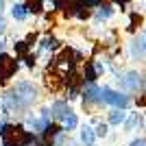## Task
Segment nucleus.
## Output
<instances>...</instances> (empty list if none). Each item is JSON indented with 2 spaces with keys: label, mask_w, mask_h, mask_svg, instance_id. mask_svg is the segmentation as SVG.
Segmentation results:
<instances>
[{
  "label": "nucleus",
  "mask_w": 146,
  "mask_h": 146,
  "mask_svg": "<svg viewBox=\"0 0 146 146\" xmlns=\"http://www.w3.org/2000/svg\"><path fill=\"white\" fill-rule=\"evenodd\" d=\"M118 81H120V85L124 92H129V94H137V92L144 90V76H142V72H137V70H129V72H122L118 74Z\"/></svg>",
  "instance_id": "7ed1b4c3"
},
{
  "label": "nucleus",
  "mask_w": 146,
  "mask_h": 146,
  "mask_svg": "<svg viewBox=\"0 0 146 146\" xmlns=\"http://www.w3.org/2000/svg\"><path fill=\"white\" fill-rule=\"evenodd\" d=\"M129 146H146V140H144V137H137V140H133Z\"/></svg>",
  "instance_id": "2eb2a0df"
},
{
  "label": "nucleus",
  "mask_w": 146,
  "mask_h": 146,
  "mask_svg": "<svg viewBox=\"0 0 146 146\" xmlns=\"http://www.w3.org/2000/svg\"><path fill=\"white\" fill-rule=\"evenodd\" d=\"M94 133H96V137H107V133H109V124H107V122H98L96 129H94Z\"/></svg>",
  "instance_id": "f8f14e48"
},
{
  "label": "nucleus",
  "mask_w": 146,
  "mask_h": 146,
  "mask_svg": "<svg viewBox=\"0 0 146 146\" xmlns=\"http://www.w3.org/2000/svg\"><path fill=\"white\" fill-rule=\"evenodd\" d=\"M50 113H52V118H57V120H63L66 116L72 113V109H70L68 100H55V103L50 105Z\"/></svg>",
  "instance_id": "39448f33"
},
{
  "label": "nucleus",
  "mask_w": 146,
  "mask_h": 146,
  "mask_svg": "<svg viewBox=\"0 0 146 146\" xmlns=\"http://www.w3.org/2000/svg\"><path fill=\"white\" fill-rule=\"evenodd\" d=\"M140 24H142V15L140 13H133V15H131V22H129V29L135 31V29H140Z\"/></svg>",
  "instance_id": "ddd939ff"
},
{
  "label": "nucleus",
  "mask_w": 146,
  "mask_h": 146,
  "mask_svg": "<svg viewBox=\"0 0 146 146\" xmlns=\"http://www.w3.org/2000/svg\"><path fill=\"white\" fill-rule=\"evenodd\" d=\"M11 13H13V18H15V20H24L29 11H26V7H24V5H13Z\"/></svg>",
  "instance_id": "9b49d317"
},
{
  "label": "nucleus",
  "mask_w": 146,
  "mask_h": 146,
  "mask_svg": "<svg viewBox=\"0 0 146 146\" xmlns=\"http://www.w3.org/2000/svg\"><path fill=\"white\" fill-rule=\"evenodd\" d=\"M113 15V5H98V11H96V20H109Z\"/></svg>",
  "instance_id": "6e6552de"
},
{
  "label": "nucleus",
  "mask_w": 146,
  "mask_h": 146,
  "mask_svg": "<svg viewBox=\"0 0 146 146\" xmlns=\"http://www.w3.org/2000/svg\"><path fill=\"white\" fill-rule=\"evenodd\" d=\"M83 105L85 107H96V105H103L100 103V87L96 83H87L83 87Z\"/></svg>",
  "instance_id": "20e7f679"
},
{
  "label": "nucleus",
  "mask_w": 146,
  "mask_h": 146,
  "mask_svg": "<svg viewBox=\"0 0 146 146\" xmlns=\"http://www.w3.org/2000/svg\"><path fill=\"white\" fill-rule=\"evenodd\" d=\"M100 103L111 105L116 109H127L131 105V98L127 96V92H116L111 87H100Z\"/></svg>",
  "instance_id": "f03ea898"
},
{
  "label": "nucleus",
  "mask_w": 146,
  "mask_h": 146,
  "mask_svg": "<svg viewBox=\"0 0 146 146\" xmlns=\"http://www.w3.org/2000/svg\"><path fill=\"white\" fill-rule=\"evenodd\" d=\"M127 109H113L109 113V118H107V124H113V127H120V124H124V120H127Z\"/></svg>",
  "instance_id": "423d86ee"
},
{
  "label": "nucleus",
  "mask_w": 146,
  "mask_h": 146,
  "mask_svg": "<svg viewBox=\"0 0 146 146\" xmlns=\"http://www.w3.org/2000/svg\"><path fill=\"white\" fill-rule=\"evenodd\" d=\"M5 26H7V24H5V20L0 18V33H5Z\"/></svg>",
  "instance_id": "dca6fc26"
},
{
  "label": "nucleus",
  "mask_w": 146,
  "mask_h": 146,
  "mask_svg": "<svg viewBox=\"0 0 146 146\" xmlns=\"http://www.w3.org/2000/svg\"><path fill=\"white\" fill-rule=\"evenodd\" d=\"M111 2H113L116 7H120V9H124V7H129V2H131V0H111Z\"/></svg>",
  "instance_id": "4468645a"
},
{
  "label": "nucleus",
  "mask_w": 146,
  "mask_h": 146,
  "mask_svg": "<svg viewBox=\"0 0 146 146\" xmlns=\"http://www.w3.org/2000/svg\"><path fill=\"white\" fill-rule=\"evenodd\" d=\"M2 7H5V2H2V0H0V11H2Z\"/></svg>",
  "instance_id": "a211bd4d"
},
{
  "label": "nucleus",
  "mask_w": 146,
  "mask_h": 146,
  "mask_svg": "<svg viewBox=\"0 0 146 146\" xmlns=\"http://www.w3.org/2000/svg\"><path fill=\"white\" fill-rule=\"evenodd\" d=\"M140 37H142V39H144V44H146V31H144V33H142Z\"/></svg>",
  "instance_id": "f3484780"
},
{
  "label": "nucleus",
  "mask_w": 146,
  "mask_h": 146,
  "mask_svg": "<svg viewBox=\"0 0 146 146\" xmlns=\"http://www.w3.org/2000/svg\"><path fill=\"white\" fill-rule=\"evenodd\" d=\"M140 124H142L140 113H129L127 120H124V129H127V131H133V129H135V127H140Z\"/></svg>",
  "instance_id": "1a4fd4ad"
},
{
  "label": "nucleus",
  "mask_w": 146,
  "mask_h": 146,
  "mask_svg": "<svg viewBox=\"0 0 146 146\" xmlns=\"http://www.w3.org/2000/svg\"><path fill=\"white\" fill-rule=\"evenodd\" d=\"M83 76H85L87 83H96L98 74H96V70H94V66H92V61H87V63H85V68H83Z\"/></svg>",
  "instance_id": "9d476101"
},
{
  "label": "nucleus",
  "mask_w": 146,
  "mask_h": 146,
  "mask_svg": "<svg viewBox=\"0 0 146 146\" xmlns=\"http://www.w3.org/2000/svg\"><path fill=\"white\" fill-rule=\"evenodd\" d=\"M0 135H2V146H26V144H33L35 137L24 131V129L15 127V124H5L0 127Z\"/></svg>",
  "instance_id": "f257e3e1"
},
{
  "label": "nucleus",
  "mask_w": 146,
  "mask_h": 146,
  "mask_svg": "<svg viewBox=\"0 0 146 146\" xmlns=\"http://www.w3.org/2000/svg\"><path fill=\"white\" fill-rule=\"evenodd\" d=\"M0 50H2V42H0Z\"/></svg>",
  "instance_id": "6ab92c4d"
},
{
  "label": "nucleus",
  "mask_w": 146,
  "mask_h": 146,
  "mask_svg": "<svg viewBox=\"0 0 146 146\" xmlns=\"http://www.w3.org/2000/svg\"><path fill=\"white\" fill-rule=\"evenodd\" d=\"M81 142L85 146H94L96 144V133H94V129L92 127H81Z\"/></svg>",
  "instance_id": "0eeeda50"
}]
</instances>
